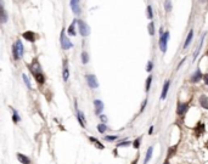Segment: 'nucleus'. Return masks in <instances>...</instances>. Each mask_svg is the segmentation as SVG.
Wrapping results in <instances>:
<instances>
[{
	"label": "nucleus",
	"instance_id": "nucleus-1",
	"mask_svg": "<svg viewBox=\"0 0 208 164\" xmlns=\"http://www.w3.org/2000/svg\"><path fill=\"white\" fill-rule=\"evenodd\" d=\"M23 52H24V50H23V44H22V42H21V39L16 40V43H15L13 46H12L13 59H15L16 61L20 60V59H22V57H23Z\"/></svg>",
	"mask_w": 208,
	"mask_h": 164
},
{
	"label": "nucleus",
	"instance_id": "nucleus-2",
	"mask_svg": "<svg viewBox=\"0 0 208 164\" xmlns=\"http://www.w3.org/2000/svg\"><path fill=\"white\" fill-rule=\"evenodd\" d=\"M61 39H60V42H61V46H62V49L63 50H68V49H71L72 46H73V44H72V42L71 40L66 37V30H65V28L62 29V32H61V37H60Z\"/></svg>",
	"mask_w": 208,
	"mask_h": 164
},
{
	"label": "nucleus",
	"instance_id": "nucleus-3",
	"mask_svg": "<svg viewBox=\"0 0 208 164\" xmlns=\"http://www.w3.org/2000/svg\"><path fill=\"white\" fill-rule=\"evenodd\" d=\"M168 40H169V32L165 30V33L161 35V39H160V49L161 51L164 54L167 51V46H168Z\"/></svg>",
	"mask_w": 208,
	"mask_h": 164
},
{
	"label": "nucleus",
	"instance_id": "nucleus-4",
	"mask_svg": "<svg viewBox=\"0 0 208 164\" xmlns=\"http://www.w3.org/2000/svg\"><path fill=\"white\" fill-rule=\"evenodd\" d=\"M77 23H78V29H79V33L82 37H88L90 34V28L89 26L82 20H77Z\"/></svg>",
	"mask_w": 208,
	"mask_h": 164
},
{
	"label": "nucleus",
	"instance_id": "nucleus-5",
	"mask_svg": "<svg viewBox=\"0 0 208 164\" xmlns=\"http://www.w3.org/2000/svg\"><path fill=\"white\" fill-rule=\"evenodd\" d=\"M85 78H87V83H88V85H89L90 89H96V88H99L97 79H96V77H95L94 74H88Z\"/></svg>",
	"mask_w": 208,
	"mask_h": 164
},
{
	"label": "nucleus",
	"instance_id": "nucleus-6",
	"mask_svg": "<svg viewBox=\"0 0 208 164\" xmlns=\"http://www.w3.org/2000/svg\"><path fill=\"white\" fill-rule=\"evenodd\" d=\"M29 69H31V72L33 73V76L37 74V73H40V72H41L40 63L38 62V60H37V59H34V60H33V62L29 64Z\"/></svg>",
	"mask_w": 208,
	"mask_h": 164
},
{
	"label": "nucleus",
	"instance_id": "nucleus-7",
	"mask_svg": "<svg viewBox=\"0 0 208 164\" xmlns=\"http://www.w3.org/2000/svg\"><path fill=\"white\" fill-rule=\"evenodd\" d=\"M22 37H23L24 39H26V40H28V42H31V43H34V42H35V39H37L35 33H34V32H32V30L24 32L23 34H22Z\"/></svg>",
	"mask_w": 208,
	"mask_h": 164
},
{
	"label": "nucleus",
	"instance_id": "nucleus-8",
	"mask_svg": "<svg viewBox=\"0 0 208 164\" xmlns=\"http://www.w3.org/2000/svg\"><path fill=\"white\" fill-rule=\"evenodd\" d=\"M80 0H71V7L74 15H80V6H79Z\"/></svg>",
	"mask_w": 208,
	"mask_h": 164
},
{
	"label": "nucleus",
	"instance_id": "nucleus-9",
	"mask_svg": "<svg viewBox=\"0 0 208 164\" xmlns=\"http://www.w3.org/2000/svg\"><path fill=\"white\" fill-rule=\"evenodd\" d=\"M201 79H203V76H202L201 71H199V69L197 68L196 72L194 73L192 76H191V81H192V83H197V81H199Z\"/></svg>",
	"mask_w": 208,
	"mask_h": 164
},
{
	"label": "nucleus",
	"instance_id": "nucleus-10",
	"mask_svg": "<svg viewBox=\"0 0 208 164\" xmlns=\"http://www.w3.org/2000/svg\"><path fill=\"white\" fill-rule=\"evenodd\" d=\"M94 106H95V113L96 114H101V112L104 110V102L101 100H95L94 101Z\"/></svg>",
	"mask_w": 208,
	"mask_h": 164
},
{
	"label": "nucleus",
	"instance_id": "nucleus-11",
	"mask_svg": "<svg viewBox=\"0 0 208 164\" xmlns=\"http://www.w3.org/2000/svg\"><path fill=\"white\" fill-rule=\"evenodd\" d=\"M77 119L79 122V124L82 125V128H85V117H84V114L80 112V110L78 107H77Z\"/></svg>",
	"mask_w": 208,
	"mask_h": 164
},
{
	"label": "nucleus",
	"instance_id": "nucleus-12",
	"mask_svg": "<svg viewBox=\"0 0 208 164\" xmlns=\"http://www.w3.org/2000/svg\"><path fill=\"white\" fill-rule=\"evenodd\" d=\"M187 107H189L187 103H179L178 108H177V113L179 116H182V114H185V112L187 111Z\"/></svg>",
	"mask_w": 208,
	"mask_h": 164
},
{
	"label": "nucleus",
	"instance_id": "nucleus-13",
	"mask_svg": "<svg viewBox=\"0 0 208 164\" xmlns=\"http://www.w3.org/2000/svg\"><path fill=\"white\" fill-rule=\"evenodd\" d=\"M169 85H170V80H167V81L164 83V86H163V90H162L161 100H165V97H167V94H168V90H169Z\"/></svg>",
	"mask_w": 208,
	"mask_h": 164
},
{
	"label": "nucleus",
	"instance_id": "nucleus-14",
	"mask_svg": "<svg viewBox=\"0 0 208 164\" xmlns=\"http://www.w3.org/2000/svg\"><path fill=\"white\" fill-rule=\"evenodd\" d=\"M17 159L22 163V164H31V159L27 157L26 154H22V153H17Z\"/></svg>",
	"mask_w": 208,
	"mask_h": 164
},
{
	"label": "nucleus",
	"instance_id": "nucleus-15",
	"mask_svg": "<svg viewBox=\"0 0 208 164\" xmlns=\"http://www.w3.org/2000/svg\"><path fill=\"white\" fill-rule=\"evenodd\" d=\"M152 153H153V147L152 146H150L148 147V150L146 152V156H145V159H144V164H147L150 162V159H151L152 157Z\"/></svg>",
	"mask_w": 208,
	"mask_h": 164
},
{
	"label": "nucleus",
	"instance_id": "nucleus-16",
	"mask_svg": "<svg viewBox=\"0 0 208 164\" xmlns=\"http://www.w3.org/2000/svg\"><path fill=\"white\" fill-rule=\"evenodd\" d=\"M192 38H194V29H190L189 34H187V37H186V40H185V44H184V49H186V47L190 45V43L192 42Z\"/></svg>",
	"mask_w": 208,
	"mask_h": 164
},
{
	"label": "nucleus",
	"instance_id": "nucleus-17",
	"mask_svg": "<svg viewBox=\"0 0 208 164\" xmlns=\"http://www.w3.org/2000/svg\"><path fill=\"white\" fill-rule=\"evenodd\" d=\"M68 78H70V71L67 67V62L65 61V63H63V81H67Z\"/></svg>",
	"mask_w": 208,
	"mask_h": 164
},
{
	"label": "nucleus",
	"instance_id": "nucleus-18",
	"mask_svg": "<svg viewBox=\"0 0 208 164\" xmlns=\"http://www.w3.org/2000/svg\"><path fill=\"white\" fill-rule=\"evenodd\" d=\"M0 20H1V23H6L7 22V13H6V10L4 7V3L1 1V17H0Z\"/></svg>",
	"mask_w": 208,
	"mask_h": 164
},
{
	"label": "nucleus",
	"instance_id": "nucleus-19",
	"mask_svg": "<svg viewBox=\"0 0 208 164\" xmlns=\"http://www.w3.org/2000/svg\"><path fill=\"white\" fill-rule=\"evenodd\" d=\"M89 140H90L91 142H94V145H95L96 148H99V150H104V148H105V146H104L101 142H100L99 140H96L95 137H89Z\"/></svg>",
	"mask_w": 208,
	"mask_h": 164
},
{
	"label": "nucleus",
	"instance_id": "nucleus-20",
	"mask_svg": "<svg viewBox=\"0 0 208 164\" xmlns=\"http://www.w3.org/2000/svg\"><path fill=\"white\" fill-rule=\"evenodd\" d=\"M199 103H201V106H202L203 108L208 110V97L207 96L202 95L201 97H199Z\"/></svg>",
	"mask_w": 208,
	"mask_h": 164
},
{
	"label": "nucleus",
	"instance_id": "nucleus-21",
	"mask_svg": "<svg viewBox=\"0 0 208 164\" xmlns=\"http://www.w3.org/2000/svg\"><path fill=\"white\" fill-rule=\"evenodd\" d=\"M76 23H77V20H74V21L72 22V24L68 27V35H71V37H74V35L77 34L76 30H74V26H76Z\"/></svg>",
	"mask_w": 208,
	"mask_h": 164
},
{
	"label": "nucleus",
	"instance_id": "nucleus-22",
	"mask_svg": "<svg viewBox=\"0 0 208 164\" xmlns=\"http://www.w3.org/2000/svg\"><path fill=\"white\" fill-rule=\"evenodd\" d=\"M34 77H35V80H37V83H39V84H43L44 81H45V78H44V74L43 73H37V74H34Z\"/></svg>",
	"mask_w": 208,
	"mask_h": 164
},
{
	"label": "nucleus",
	"instance_id": "nucleus-23",
	"mask_svg": "<svg viewBox=\"0 0 208 164\" xmlns=\"http://www.w3.org/2000/svg\"><path fill=\"white\" fill-rule=\"evenodd\" d=\"M172 7H173L172 0H165V1H164V9H165V11L170 12V11H172Z\"/></svg>",
	"mask_w": 208,
	"mask_h": 164
},
{
	"label": "nucleus",
	"instance_id": "nucleus-24",
	"mask_svg": "<svg viewBox=\"0 0 208 164\" xmlns=\"http://www.w3.org/2000/svg\"><path fill=\"white\" fill-rule=\"evenodd\" d=\"M106 130H107V127H106L105 123H101V124H99V125H97V131H99V133L104 134Z\"/></svg>",
	"mask_w": 208,
	"mask_h": 164
},
{
	"label": "nucleus",
	"instance_id": "nucleus-25",
	"mask_svg": "<svg viewBox=\"0 0 208 164\" xmlns=\"http://www.w3.org/2000/svg\"><path fill=\"white\" fill-rule=\"evenodd\" d=\"M88 61H89V55L85 51H83L82 52V62H83V64H87Z\"/></svg>",
	"mask_w": 208,
	"mask_h": 164
},
{
	"label": "nucleus",
	"instance_id": "nucleus-26",
	"mask_svg": "<svg viewBox=\"0 0 208 164\" xmlns=\"http://www.w3.org/2000/svg\"><path fill=\"white\" fill-rule=\"evenodd\" d=\"M106 141H110V142H112V141H116L118 139V136L117 135H107V136H105L104 137Z\"/></svg>",
	"mask_w": 208,
	"mask_h": 164
},
{
	"label": "nucleus",
	"instance_id": "nucleus-27",
	"mask_svg": "<svg viewBox=\"0 0 208 164\" xmlns=\"http://www.w3.org/2000/svg\"><path fill=\"white\" fill-rule=\"evenodd\" d=\"M11 110H12V112H13V116H12L13 123H18V122H20V116H18L17 111H16V110H13V108H11Z\"/></svg>",
	"mask_w": 208,
	"mask_h": 164
},
{
	"label": "nucleus",
	"instance_id": "nucleus-28",
	"mask_svg": "<svg viewBox=\"0 0 208 164\" xmlns=\"http://www.w3.org/2000/svg\"><path fill=\"white\" fill-rule=\"evenodd\" d=\"M203 39H204V37H202V39H201V42H199V45H198V49L196 50V52L194 54V59H196V57L198 56V54H199V51H201V47H202V44H203Z\"/></svg>",
	"mask_w": 208,
	"mask_h": 164
},
{
	"label": "nucleus",
	"instance_id": "nucleus-29",
	"mask_svg": "<svg viewBox=\"0 0 208 164\" xmlns=\"http://www.w3.org/2000/svg\"><path fill=\"white\" fill-rule=\"evenodd\" d=\"M146 11H147V17H148V20H152V18H153V13H152V7L150 6V5H148V6H147V10H146Z\"/></svg>",
	"mask_w": 208,
	"mask_h": 164
},
{
	"label": "nucleus",
	"instance_id": "nucleus-30",
	"mask_svg": "<svg viewBox=\"0 0 208 164\" xmlns=\"http://www.w3.org/2000/svg\"><path fill=\"white\" fill-rule=\"evenodd\" d=\"M151 83H152V76H148V77H147V80H146V91H148V90H150Z\"/></svg>",
	"mask_w": 208,
	"mask_h": 164
},
{
	"label": "nucleus",
	"instance_id": "nucleus-31",
	"mask_svg": "<svg viewBox=\"0 0 208 164\" xmlns=\"http://www.w3.org/2000/svg\"><path fill=\"white\" fill-rule=\"evenodd\" d=\"M22 78H23V81L26 83V85H27V88L28 89H31L32 86H31V81H29V79H28V77L26 76V74H22Z\"/></svg>",
	"mask_w": 208,
	"mask_h": 164
},
{
	"label": "nucleus",
	"instance_id": "nucleus-32",
	"mask_svg": "<svg viewBox=\"0 0 208 164\" xmlns=\"http://www.w3.org/2000/svg\"><path fill=\"white\" fill-rule=\"evenodd\" d=\"M148 33L150 35H153L155 34V26H153V22H151L148 24Z\"/></svg>",
	"mask_w": 208,
	"mask_h": 164
},
{
	"label": "nucleus",
	"instance_id": "nucleus-33",
	"mask_svg": "<svg viewBox=\"0 0 208 164\" xmlns=\"http://www.w3.org/2000/svg\"><path fill=\"white\" fill-rule=\"evenodd\" d=\"M130 144H131L130 141H123V142L117 144V147H127V146H129Z\"/></svg>",
	"mask_w": 208,
	"mask_h": 164
},
{
	"label": "nucleus",
	"instance_id": "nucleus-34",
	"mask_svg": "<svg viewBox=\"0 0 208 164\" xmlns=\"http://www.w3.org/2000/svg\"><path fill=\"white\" fill-rule=\"evenodd\" d=\"M152 68H153V63H152V61H148V62H147V66H146V71H147V72H151Z\"/></svg>",
	"mask_w": 208,
	"mask_h": 164
},
{
	"label": "nucleus",
	"instance_id": "nucleus-35",
	"mask_svg": "<svg viewBox=\"0 0 208 164\" xmlns=\"http://www.w3.org/2000/svg\"><path fill=\"white\" fill-rule=\"evenodd\" d=\"M133 145H134V148H139V147H140V139H138V140H135V141H134V144H133Z\"/></svg>",
	"mask_w": 208,
	"mask_h": 164
},
{
	"label": "nucleus",
	"instance_id": "nucleus-36",
	"mask_svg": "<svg viewBox=\"0 0 208 164\" xmlns=\"http://www.w3.org/2000/svg\"><path fill=\"white\" fill-rule=\"evenodd\" d=\"M146 105H147V100H145V101L143 102V105H141V110H140V112H143V111L145 110V107H146Z\"/></svg>",
	"mask_w": 208,
	"mask_h": 164
},
{
	"label": "nucleus",
	"instance_id": "nucleus-37",
	"mask_svg": "<svg viewBox=\"0 0 208 164\" xmlns=\"http://www.w3.org/2000/svg\"><path fill=\"white\" fill-rule=\"evenodd\" d=\"M100 119H101L104 123H106V122H107V117H106V116H104V114H101V116H100Z\"/></svg>",
	"mask_w": 208,
	"mask_h": 164
},
{
	"label": "nucleus",
	"instance_id": "nucleus-38",
	"mask_svg": "<svg viewBox=\"0 0 208 164\" xmlns=\"http://www.w3.org/2000/svg\"><path fill=\"white\" fill-rule=\"evenodd\" d=\"M203 80H204V83L208 85V74H206V76H203Z\"/></svg>",
	"mask_w": 208,
	"mask_h": 164
},
{
	"label": "nucleus",
	"instance_id": "nucleus-39",
	"mask_svg": "<svg viewBox=\"0 0 208 164\" xmlns=\"http://www.w3.org/2000/svg\"><path fill=\"white\" fill-rule=\"evenodd\" d=\"M152 131H153V127L150 128V134H152Z\"/></svg>",
	"mask_w": 208,
	"mask_h": 164
},
{
	"label": "nucleus",
	"instance_id": "nucleus-40",
	"mask_svg": "<svg viewBox=\"0 0 208 164\" xmlns=\"http://www.w3.org/2000/svg\"><path fill=\"white\" fill-rule=\"evenodd\" d=\"M163 164H169V163H168V160H165V162H164Z\"/></svg>",
	"mask_w": 208,
	"mask_h": 164
},
{
	"label": "nucleus",
	"instance_id": "nucleus-41",
	"mask_svg": "<svg viewBox=\"0 0 208 164\" xmlns=\"http://www.w3.org/2000/svg\"><path fill=\"white\" fill-rule=\"evenodd\" d=\"M133 164H136V160H134V163H133Z\"/></svg>",
	"mask_w": 208,
	"mask_h": 164
}]
</instances>
